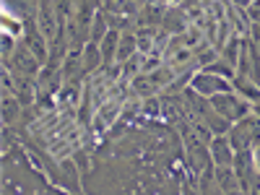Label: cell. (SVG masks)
<instances>
[{"mask_svg": "<svg viewBox=\"0 0 260 195\" xmlns=\"http://www.w3.org/2000/svg\"><path fill=\"white\" fill-rule=\"evenodd\" d=\"M208 99H211V104L216 107V112L224 115L232 125L240 122V120H245V117L252 112V102L245 99L237 89H234V91H224V94H216V96H208Z\"/></svg>", "mask_w": 260, "mask_h": 195, "instance_id": "6da1fadb", "label": "cell"}, {"mask_svg": "<svg viewBox=\"0 0 260 195\" xmlns=\"http://www.w3.org/2000/svg\"><path fill=\"white\" fill-rule=\"evenodd\" d=\"M190 89H195L201 96H216L224 91H234V78H226L221 73H213L208 68L195 71L190 78Z\"/></svg>", "mask_w": 260, "mask_h": 195, "instance_id": "7a4b0ae2", "label": "cell"}, {"mask_svg": "<svg viewBox=\"0 0 260 195\" xmlns=\"http://www.w3.org/2000/svg\"><path fill=\"white\" fill-rule=\"evenodd\" d=\"M208 151H211V159L216 167H234V161H237V151H234L229 136H224V133L213 136V141L208 143Z\"/></svg>", "mask_w": 260, "mask_h": 195, "instance_id": "3957f363", "label": "cell"}, {"mask_svg": "<svg viewBox=\"0 0 260 195\" xmlns=\"http://www.w3.org/2000/svg\"><path fill=\"white\" fill-rule=\"evenodd\" d=\"M213 177H216V187L224 190V192H237V190H242L240 175H237L234 167H216V169H213Z\"/></svg>", "mask_w": 260, "mask_h": 195, "instance_id": "277c9868", "label": "cell"}, {"mask_svg": "<svg viewBox=\"0 0 260 195\" xmlns=\"http://www.w3.org/2000/svg\"><path fill=\"white\" fill-rule=\"evenodd\" d=\"M120 107H122V99H104L102 104H99V115H96V130H107L112 122H115V117H117V112H120Z\"/></svg>", "mask_w": 260, "mask_h": 195, "instance_id": "5b68a950", "label": "cell"}, {"mask_svg": "<svg viewBox=\"0 0 260 195\" xmlns=\"http://www.w3.org/2000/svg\"><path fill=\"white\" fill-rule=\"evenodd\" d=\"M136 52H138V37L122 34V37H120V42H117V57H115V60L122 65L125 60H130Z\"/></svg>", "mask_w": 260, "mask_h": 195, "instance_id": "8992f818", "label": "cell"}, {"mask_svg": "<svg viewBox=\"0 0 260 195\" xmlns=\"http://www.w3.org/2000/svg\"><path fill=\"white\" fill-rule=\"evenodd\" d=\"M26 39H29V52L42 62V60L47 57V50H45V37H42L39 31L34 34V29H29V31H26Z\"/></svg>", "mask_w": 260, "mask_h": 195, "instance_id": "52a82bcc", "label": "cell"}, {"mask_svg": "<svg viewBox=\"0 0 260 195\" xmlns=\"http://www.w3.org/2000/svg\"><path fill=\"white\" fill-rule=\"evenodd\" d=\"M117 42H120V37H117V31H110L107 34V39L102 42V60L104 62H110L112 57H117Z\"/></svg>", "mask_w": 260, "mask_h": 195, "instance_id": "ba28073f", "label": "cell"}, {"mask_svg": "<svg viewBox=\"0 0 260 195\" xmlns=\"http://www.w3.org/2000/svg\"><path fill=\"white\" fill-rule=\"evenodd\" d=\"M104 29H107V21H104V16H102V13H96V16H94V31H91V42H102Z\"/></svg>", "mask_w": 260, "mask_h": 195, "instance_id": "9c48e42d", "label": "cell"}, {"mask_svg": "<svg viewBox=\"0 0 260 195\" xmlns=\"http://www.w3.org/2000/svg\"><path fill=\"white\" fill-rule=\"evenodd\" d=\"M229 3H232V6H237V8H247V6L252 3V0H229Z\"/></svg>", "mask_w": 260, "mask_h": 195, "instance_id": "30bf717a", "label": "cell"}, {"mask_svg": "<svg viewBox=\"0 0 260 195\" xmlns=\"http://www.w3.org/2000/svg\"><path fill=\"white\" fill-rule=\"evenodd\" d=\"M96 3H102V0H96Z\"/></svg>", "mask_w": 260, "mask_h": 195, "instance_id": "8fae6325", "label": "cell"}]
</instances>
